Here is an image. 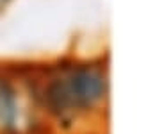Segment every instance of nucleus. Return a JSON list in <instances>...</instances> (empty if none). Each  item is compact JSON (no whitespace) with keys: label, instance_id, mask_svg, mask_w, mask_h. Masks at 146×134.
<instances>
[{"label":"nucleus","instance_id":"f257e3e1","mask_svg":"<svg viewBox=\"0 0 146 134\" xmlns=\"http://www.w3.org/2000/svg\"><path fill=\"white\" fill-rule=\"evenodd\" d=\"M27 79L48 125L62 131L98 113L109 93L107 66L100 61H62Z\"/></svg>","mask_w":146,"mask_h":134},{"label":"nucleus","instance_id":"f03ea898","mask_svg":"<svg viewBox=\"0 0 146 134\" xmlns=\"http://www.w3.org/2000/svg\"><path fill=\"white\" fill-rule=\"evenodd\" d=\"M27 75L0 70V134H48Z\"/></svg>","mask_w":146,"mask_h":134},{"label":"nucleus","instance_id":"7ed1b4c3","mask_svg":"<svg viewBox=\"0 0 146 134\" xmlns=\"http://www.w3.org/2000/svg\"><path fill=\"white\" fill-rule=\"evenodd\" d=\"M9 2H11V0H0V13H2L5 7L9 5Z\"/></svg>","mask_w":146,"mask_h":134}]
</instances>
